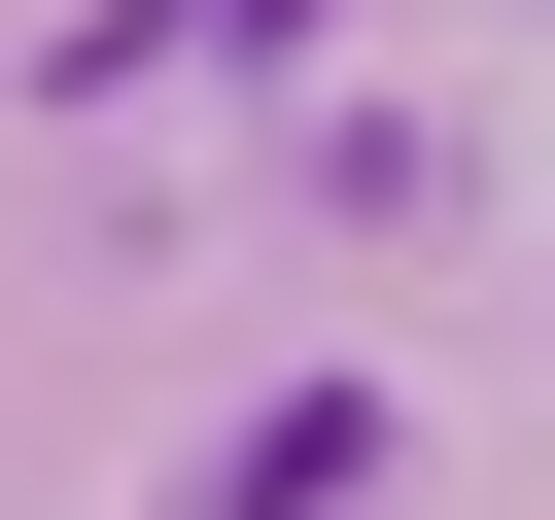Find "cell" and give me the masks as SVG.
<instances>
[{
  "label": "cell",
  "mask_w": 555,
  "mask_h": 520,
  "mask_svg": "<svg viewBox=\"0 0 555 520\" xmlns=\"http://www.w3.org/2000/svg\"><path fill=\"white\" fill-rule=\"evenodd\" d=\"M347 485H382V416H347V381H278V416H243V451H208L173 520H347Z\"/></svg>",
  "instance_id": "obj_1"
}]
</instances>
